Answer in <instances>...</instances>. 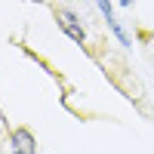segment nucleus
Returning a JSON list of instances; mask_svg holds the SVG:
<instances>
[{
	"label": "nucleus",
	"instance_id": "nucleus-5",
	"mask_svg": "<svg viewBox=\"0 0 154 154\" xmlns=\"http://www.w3.org/2000/svg\"><path fill=\"white\" fill-rule=\"evenodd\" d=\"M120 3H123V6H133V3H136V0H120Z\"/></svg>",
	"mask_w": 154,
	"mask_h": 154
},
{
	"label": "nucleus",
	"instance_id": "nucleus-3",
	"mask_svg": "<svg viewBox=\"0 0 154 154\" xmlns=\"http://www.w3.org/2000/svg\"><path fill=\"white\" fill-rule=\"evenodd\" d=\"M105 22H108V28L114 31V37L120 40V46H133V43H130V34L123 31V25H120L117 19H114V16H105Z\"/></svg>",
	"mask_w": 154,
	"mask_h": 154
},
{
	"label": "nucleus",
	"instance_id": "nucleus-6",
	"mask_svg": "<svg viewBox=\"0 0 154 154\" xmlns=\"http://www.w3.org/2000/svg\"><path fill=\"white\" fill-rule=\"evenodd\" d=\"M151 46H154V34H151Z\"/></svg>",
	"mask_w": 154,
	"mask_h": 154
},
{
	"label": "nucleus",
	"instance_id": "nucleus-1",
	"mask_svg": "<svg viewBox=\"0 0 154 154\" xmlns=\"http://www.w3.org/2000/svg\"><path fill=\"white\" fill-rule=\"evenodd\" d=\"M56 22H59V28L65 31L74 43H86V28H83V22L77 19L71 9H65V6L56 9Z\"/></svg>",
	"mask_w": 154,
	"mask_h": 154
},
{
	"label": "nucleus",
	"instance_id": "nucleus-2",
	"mask_svg": "<svg viewBox=\"0 0 154 154\" xmlns=\"http://www.w3.org/2000/svg\"><path fill=\"white\" fill-rule=\"evenodd\" d=\"M9 151L12 154H37V139L31 130H25V126H16V130L9 133Z\"/></svg>",
	"mask_w": 154,
	"mask_h": 154
},
{
	"label": "nucleus",
	"instance_id": "nucleus-4",
	"mask_svg": "<svg viewBox=\"0 0 154 154\" xmlns=\"http://www.w3.org/2000/svg\"><path fill=\"white\" fill-rule=\"evenodd\" d=\"M99 9H102V16H114V6H111V0H96Z\"/></svg>",
	"mask_w": 154,
	"mask_h": 154
}]
</instances>
